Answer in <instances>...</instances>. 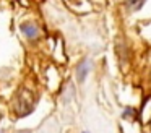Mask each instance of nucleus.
Masks as SVG:
<instances>
[{"instance_id": "1", "label": "nucleus", "mask_w": 151, "mask_h": 133, "mask_svg": "<svg viewBox=\"0 0 151 133\" xmlns=\"http://www.w3.org/2000/svg\"><path fill=\"white\" fill-rule=\"evenodd\" d=\"M21 32H23L26 37L34 39L39 34V29H37V26L34 24V23H23V24H21Z\"/></svg>"}, {"instance_id": "2", "label": "nucleus", "mask_w": 151, "mask_h": 133, "mask_svg": "<svg viewBox=\"0 0 151 133\" xmlns=\"http://www.w3.org/2000/svg\"><path fill=\"white\" fill-rule=\"evenodd\" d=\"M88 62H81V63L78 65V81L81 83V81H85V78H86V75H88Z\"/></svg>"}, {"instance_id": "3", "label": "nucleus", "mask_w": 151, "mask_h": 133, "mask_svg": "<svg viewBox=\"0 0 151 133\" xmlns=\"http://www.w3.org/2000/svg\"><path fill=\"white\" fill-rule=\"evenodd\" d=\"M21 133H28V132H21Z\"/></svg>"}]
</instances>
